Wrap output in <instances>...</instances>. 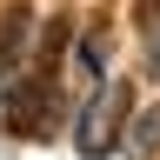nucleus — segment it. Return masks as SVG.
Instances as JSON below:
<instances>
[{"label": "nucleus", "instance_id": "f03ea898", "mask_svg": "<svg viewBox=\"0 0 160 160\" xmlns=\"http://www.w3.org/2000/svg\"><path fill=\"white\" fill-rule=\"evenodd\" d=\"M133 140H140V147H160V113H147V120H140V127H133Z\"/></svg>", "mask_w": 160, "mask_h": 160}, {"label": "nucleus", "instance_id": "f257e3e1", "mask_svg": "<svg viewBox=\"0 0 160 160\" xmlns=\"http://www.w3.org/2000/svg\"><path fill=\"white\" fill-rule=\"evenodd\" d=\"M27 0H13V7H7V20H0V60H20V53H27Z\"/></svg>", "mask_w": 160, "mask_h": 160}]
</instances>
